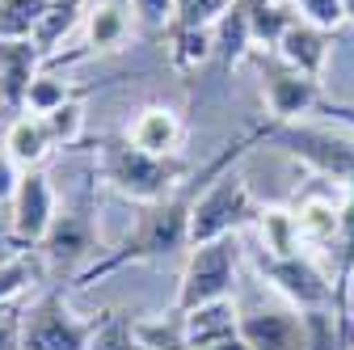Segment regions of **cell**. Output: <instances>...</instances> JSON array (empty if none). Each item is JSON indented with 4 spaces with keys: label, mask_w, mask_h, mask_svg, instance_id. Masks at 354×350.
<instances>
[{
    "label": "cell",
    "mask_w": 354,
    "mask_h": 350,
    "mask_svg": "<svg viewBox=\"0 0 354 350\" xmlns=\"http://www.w3.org/2000/svg\"><path fill=\"white\" fill-rule=\"evenodd\" d=\"M190 249V194H173V199H160V203H148L136 211V224L127 228V237L118 245H106V253L97 261L72 279L76 291L93 287L127 266H144V261H165L173 253H186Z\"/></svg>",
    "instance_id": "1"
},
{
    "label": "cell",
    "mask_w": 354,
    "mask_h": 350,
    "mask_svg": "<svg viewBox=\"0 0 354 350\" xmlns=\"http://www.w3.org/2000/svg\"><path fill=\"white\" fill-rule=\"evenodd\" d=\"M190 165L182 156H152L144 148H136L127 136H110L97 144V178L127 203L148 207L160 199L182 194Z\"/></svg>",
    "instance_id": "2"
},
{
    "label": "cell",
    "mask_w": 354,
    "mask_h": 350,
    "mask_svg": "<svg viewBox=\"0 0 354 350\" xmlns=\"http://www.w3.org/2000/svg\"><path fill=\"white\" fill-rule=\"evenodd\" d=\"M253 144H279L299 165H308L321 182H337L354 190V131H333L317 122H261L249 131Z\"/></svg>",
    "instance_id": "3"
},
{
    "label": "cell",
    "mask_w": 354,
    "mask_h": 350,
    "mask_svg": "<svg viewBox=\"0 0 354 350\" xmlns=\"http://www.w3.org/2000/svg\"><path fill=\"white\" fill-rule=\"evenodd\" d=\"M257 203L253 190L241 173L232 169H219L207 173V186L198 190V199H190V245H211V241H224L236 237L241 228H249L257 220Z\"/></svg>",
    "instance_id": "4"
},
{
    "label": "cell",
    "mask_w": 354,
    "mask_h": 350,
    "mask_svg": "<svg viewBox=\"0 0 354 350\" xmlns=\"http://www.w3.org/2000/svg\"><path fill=\"white\" fill-rule=\"evenodd\" d=\"M236 266H241L236 237L211 241V245H190L186 249L182 279H177L173 313H190V308H198V304L232 300L236 295Z\"/></svg>",
    "instance_id": "5"
},
{
    "label": "cell",
    "mask_w": 354,
    "mask_h": 350,
    "mask_svg": "<svg viewBox=\"0 0 354 350\" xmlns=\"http://www.w3.org/2000/svg\"><path fill=\"white\" fill-rule=\"evenodd\" d=\"M97 321L68 308L64 287H42L21 308V350H93Z\"/></svg>",
    "instance_id": "6"
},
{
    "label": "cell",
    "mask_w": 354,
    "mask_h": 350,
    "mask_svg": "<svg viewBox=\"0 0 354 350\" xmlns=\"http://www.w3.org/2000/svg\"><path fill=\"white\" fill-rule=\"evenodd\" d=\"M42 257L47 270H64V275H80L88 261H97L106 253L102 237H97V224H93V207H88V194L76 203V207H64L55 215V224L47 228V237L38 241L34 249Z\"/></svg>",
    "instance_id": "7"
},
{
    "label": "cell",
    "mask_w": 354,
    "mask_h": 350,
    "mask_svg": "<svg viewBox=\"0 0 354 350\" xmlns=\"http://www.w3.org/2000/svg\"><path fill=\"white\" fill-rule=\"evenodd\" d=\"M253 266L257 275L270 283L287 308H299V313H313V308H337V283L317 266V257L308 253H295V257H270V253H253Z\"/></svg>",
    "instance_id": "8"
},
{
    "label": "cell",
    "mask_w": 354,
    "mask_h": 350,
    "mask_svg": "<svg viewBox=\"0 0 354 350\" xmlns=\"http://www.w3.org/2000/svg\"><path fill=\"white\" fill-rule=\"evenodd\" d=\"M253 55L261 68V102L270 122H299L304 114H313L321 106V84L313 76L295 72L274 51H253Z\"/></svg>",
    "instance_id": "9"
},
{
    "label": "cell",
    "mask_w": 354,
    "mask_h": 350,
    "mask_svg": "<svg viewBox=\"0 0 354 350\" xmlns=\"http://www.w3.org/2000/svg\"><path fill=\"white\" fill-rule=\"evenodd\" d=\"M55 215H59V203H55L51 178L42 169H26L21 186L9 203V245L13 249H38V241L55 224Z\"/></svg>",
    "instance_id": "10"
},
{
    "label": "cell",
    "mask_w": 354,
    "mask_h": 350,
    "mask_svg": "<svg viewBox=\"0 0 354 350\" xmlns=\"http://www.w3.org/2000/svg\"><path fill=\"white\" fill-rule=\"evenodd\" d=\"M47 68L42 51L34 47V38H0V118L26 114V98L34 76Z\"/></svg>",
    "instance_id": "11"
},
{
    "label": "cell",
    "mask_w": 354,
    "mask_h": 350,
    "mask_svg": "<svg viewBox=\"0 0 354 350\" xmlns=\"http://www.w3.org/2000/svg\"><path fill=\"white\" fill-rule=\"evenodd\" d=\"M241 338L249 350H308L299 308H249L241 313Z\"/></svg>",
    "instance_id": "12"
},
{
    "label": "cell",
    "mask_w": 354,
    "mask_h": 350,
    "mask_svg": "<svg viewBox=\"0 0 354 350\" xmlns=\"http://www.w3.org/2000/svg\"><path fill=\"white\" fill-rule=\"evenodd\" d=\"M122 136L136 148L152 152V156H182L186 122H182V114H177L173 106H144V110H136V118L127 122Z\"/></svg>",
    "instance_id": "13"
},
{
    "label": "cell",
    "mask_w": 354,
    "mask_h": 350,
    "mask_svg": "<svg viewBox=\"0 0 354 350\" xmlns=\"http://www.w3.org/2000/svg\"><path fill=\"white\" fill-rule=\"evenodd\" d=\"M80 30H84V55H102V51H118L136 34V17H131L127 0H88Z\"/></svg>",
    "instance_id": "14"
},
{
    "label": "cell",
    "mask_w": 354,
    "mask_h": 350,
    "mask_svg": "<svg viewBox=\"0 0 354 350\" xmlns=\"http://www.w3.org/2000/svg\"><path fill=\"white\" fill-rule=\"evenodd\" d=\"M329 47H333V34H329V30H321V26H313V21L295 17L291 30L279 38L274 55H279L283 64H291L295 72L321 80V72H325V64H329Z\"/></svg>",
    "instance_id": "15"
},
{
    "label": "cell",
    "mask_w": 354,
    "mask_h": 350,
    "mask_svg": "<svg viewBox=\"0 0 354 350\" xmlns=\"http://www.w3.org/2000/svg\"><path fill=\"white\" fill-rule=\"evenodd\" d=\"M182 325H186V350H211L241 333V304H236V295L198 304V308L182 313Z\"/></svg>",
    "instance_id": "16"
},
{
    "label": "cell",
    "mask_w": 354,
    "mask_h": 350,
    "mask_svg": "<svg viewBox=\"0 0 354 350\" xmlns=\"http://www.w3.org/2000/svg\"><path fill=\"white\" fill-rule=\"evenodd\" d=\"M0 144L9 148V156L21 165V169H42L47 165V156L55 152V140L47 131V118L42 114H17L5 122V136H0Z\"/></svg>",
    "instance_id": "17"
},
{
    "label": "cell",
    "mask_w": 354,
    "mask_h": 350,
    "mask_svg": "<svg viewBox=\"0 0 354 350\" xmlns=\"http://www.w3.org/2000/svg\"><path fill=\"white\" fill-rule=\"evenodd\" d=\"M346 203L329 199V194H308L299 207H295V224H299V241L304 249H325V245H342V215Z\"/></svg>",
    "instance_id": "18"
},
{
    "label": "cell",
    "mask_w": 354,
    "mask_h": 350,
    "mask_svg": "<svg viewBox=\"0 0 354 350\" xmlns=\"http://www.w3.org/2000/svg\"><path fill=\"white\" fill-rule=\"evenodd\" d=\"M253 228L261 237V253H270V257H295V253H304L299 224H295V207H261Z\"/></svg>",
    "instance_id": "19"
},
{
    "label": "cell",
    "mask_w": 354,
    "mask_h": 350,
    "mask_svg": "<svg viewBox=\"0 0 354 350\" xmlns=\"http://www.w3.org/2000/svg\"><path fill=\"white\" fill-rule=\"evenodd\" d=\"M253 30H249V0H236V5L215 21V59L224 68H236L245 55H253Z\"/></svg>",
    "instance_id": "20"
},
{
    "label": "cell",
    "mask_w": 354,
    "mask_h": 350,
    "mask_svg": "<svg viewBox=\"0 0 354 350\" xmlns=\"http://www.w3.org/2000/svg\"><path fill=\"white\" fill-rule=\"evenodd\" d=\"M42 279H47V266L34 249H13L5 261H0V308H13V304L34 291Z\"/></svg>",
    "instance_id": "21"
},
{
    "label": "cell",
    "mask_w": 354,
    "mask_h": 350,
    "mask_svg": "<svg viewBox=\"0 0 354 350\" xmlns=\"http://www.w3.org/2000/svg\"><path fill=\"white\" fill-rule=\"evenodd\" d=\"M84 5H88V0H55L51 13L42 17V26L34 30V47L42 51V59H47V64H51L55 51L64 47V38L84 26Z\"/></svg>",
    "instance_id": "22"
},
{
    "label": "cell",
    "mask_w": 354,
    "mask_h": 350,
    "mask_svg": "<svg viewBox=\"0 0 354 350\" xmlns=\"http://www.w3.org/2000/svg\"><path fill=\"white\" fill-rule=\"evenodd\" d=\"M299 13L291 9V0H249V30L257 51H274L279 38L291 30Z\"/></svg>",
    "instance_id": "23"
},
{
    "label": "cell",
    "mask_w": 354,
    "mask_h": 350,
    "mask_svg": "<svg viewBox=\"0 0 354 350\" xmlns=\"http://www.w3.org/2000/svg\"><path fill=\"white\" fill-rule=\"evenodd\" d=\"M131 338H136L140 350H186V325L182 313H160V317H144L131 321Z\"/></svg>",
    "instance_id": "24"
},
{
    "label": "cell",
    "mask_w": 354,
    "mask_h": 350,
    "mask_svg": "<svg viewBox=\"0 0 354 350\" xmlns=\"http://www.w3.org/2000/svg\"><path fill=\"white\" fill-rule=\"evenodd\" d=\"M55 0H0V38H34Z\"/></svg>",
    "instance_id": "25"
},
{
    "label": "cell",
    "mask_w": 354,
    "mask_h": 350,
    "mask_svg": "<svg viewBox=\"0 0 354 350\" xmlns=\"http://www.w3.org/2000/svg\"><path fill=\"white\" fill-rule=\"evenodd\" d=\"M165 47L177 68H198V64L215 59V30H169Z\"/></svg>",
    "instance_id": "26"
},
{
    "label": "cell",
    "mask_w": 354,
    "mask_h": 350,
    "mask_svg": "<svg viewBox=\"0 0 354 350\" xmlns=\"http://www.w3.org/2000/svg\"><path fill=\"white\" fill-rule=\"evenodd\" d=\"M76 98V89L64 80V76H55L51 68H42L38 76H34V84H30V98H26V110L30 114H51V110H59L64 102H72Z\"/></svg>",
    "instance_id": "27"
},
{
    "label": "cell",
    "mask_w": 354,
    "mask_h": 350,
    "mask_svg": "<svg viewBox=\"0 0 354 350\" xmlns=\"http://www.w3.org/2000/svg\"><path fill=\"white\" fill-rule=\"evenodd\" d=\"M42 118H47V131H51V140H55V148H76V144L84 140V127H88V114H84V102H80V98L64 102L59 110H51V114H42Z\"/></svg>",
    "instance_id": "28"
},
{
    "label": "cell",
    "mask_w": 354,
    "mask_h": 350,
    "mask_svg": "<svg viewBox=\"0 0 354 350\" xmlns=\"http://www.w3.org/2000/svg\"><path fill=\"white\" fill-rule=\"evenodd\" d=\"M236 0H177L173 30H215V21L224 17Z\"/></svg>",
    "instance_id": "29"
},
{
    "label": "cell",
    "mask_w": 354,
    "mask_h": 350,
    "mask_svg": "<svg viewBox=\"0 0 354 350\" xmlns=\"http://www.w3.org/2000/svg\"><path fill=\"white\" fill-rule=\"evenodd\" d=\"M131 17H136V30L148 38H165L173 30V13H177V0H127Z\"/></svg>",
    "instance_id": "30"
},
{
    "label": "cell",
    "mask_w": 354,
    "mask_h": 350,
    "mask_svg": "<svg viewBox=\"0 0 354 350\" xmlns=\"http://www.w3.org/2000/svg\"><path fill=\"white\" fill-rule=\"evenodd\" d=\"M291 9L304 17V21H313L329 34H337L346 26V9H342V0H291Z\"/></svg>",
    "instance_id": "31"
},
{
    "label": "cell",
    "mask_w": 354,
    "mask_h": 350,
    "mask_svg": "<svg viewBox=\"0 0 354 350\" xmlns=\"http://www.w3.org/2000/svg\"><path fill=\"white\" fill-rule=\"evenodd\" d=\"M21 173H26V169L9 156L5 144H0V203H5V207L13 203V194H17V186H21Z\"/></svg>",
    "instance_id": "32"
},
{
    "label": "cell",
    "mask_w": 354,
    "mask_h": 350,
    "mask_svg": "<svg viewBox=\"0 0 354 350\" xmlns=\"http://www.w3.org/2000/svg\"><path fill=\"white\" fill-rule=\"evenodd\" d=\"M0 350H21V308H0Z\"/></svg>",
    "instance_id": "33"
},
{
    "label": "cell",
    "mask_w": 354,
    "mask_h": 350,
    "mask_svg": "<svg viewBox=\"0 0 354 350\" xmlns=\"http://www.w3.org/2000/svg\"><path fill=\"white\" fill-rule=\"evenodd\" d=\"M211 350H249V342L236 333V338H228V342H219V346H211Z\"/></svg>",
    "instance_id": "34"
},
{
    "label": "cell",
    "mask_w": 354,
    "mask_h": 350,
    "mask_svg": "<svg viewBox=\"0 0 354 350\" xmlns=\"http://www.w3.org/2000/svg\"><path fill=\"white\" fill-rule=\"evenodd\" d=\"M329 114H337L346 127H354V106H329Z\"/></svg>",
    "instance_id": "35"
},
{
    "label": "cell",
    "mask_w": 354,
    "mask_h": 350,
    "mask_svg": "<svg viewBox=\"0 0 354 350\" xmlns=\"http://www.w3.org/2000/svg\"><path fill=\"white\" fill-rule=\"evenodd\" d=\"M342 9H346V21H354V0H342Z\"/></svg>",
    "instance_id": "36"
},
{
    "label": "cell",
    "mask_w": 354,
    "mask_h": 350,
    "mask_svg": "<svg viewBox=\"0 0 354 350\" xmlns=\"http://www.w3.org/2000/svg\"><path fill=\"white\" fill-rule=\"evenodd\" d=\"M350 350H354V317H350Z\"/></svg>",
    "instance_id": "37"
},
{
    "label": "cell",
    "mask_w": 354,
    "mask_h": 350,
    "mask_svg": "<svg viewBox=\"0 0 354 350\" xmlns=\"http://www.w3.org/2000/svg\"><path fill=\"white\" fill-rule=\"evenodd\" d=\"M136 350H140V346H136Z\"/></svg>",
    "instance_id": "38"
}]
</instances>
